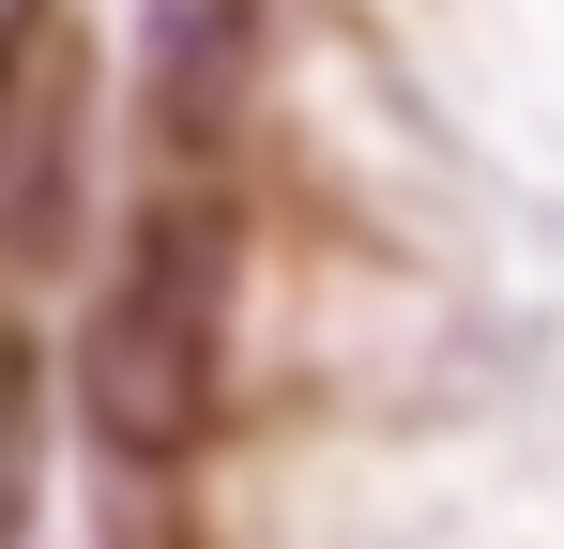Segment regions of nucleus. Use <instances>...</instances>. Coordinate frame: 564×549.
Segmentation results:
<instances>
[{
  "label": "nucleus",
  "instance_id": "f257e3e1",
  "mask_svg": "<svg viewBox=\"0 0 564 549\" xmlns=\"http://www.w3.org/2000/svg\"><path fill=\"white\" fill-rule=\"evenodd\" d=\"M214 336H229V214L153 198L107 305H93V336H77V397H93L107 458H184L214 428Z\"/></svg>",
  "mask_w": 564,
  "mask_h": 549
}]
</instances>
